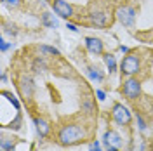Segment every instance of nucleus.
<instances>
[{
	"instance_id": "1",
	"label": "nucleus",
	"mask_w": 153,
	"mask_h": 151,
	"mask_svg": "<svg viewBox=\"0 0 153 151\" xmlns=\"http://www.w3.org/2000/svg\"><path fill=\"white\" fill-rule=\"evenodd\" d=\"M85 137V129L78 123H70V125H63L57 132V141L63 146H73L84 141Z\"/></svg>"
},
{
	"instance_id": "2",
	"label": "nucleus",
	"mask_w": 153,
	"mask_h": 151,
	"mask_svg": "<svg viewBox=\"0 0 153 151\" xmlns=\"http://www.w3.org/2000/svg\"><path fill=\"white\" fill-rule=\"evenodd\" d=\"M139 70H141V59H139L137 54H134V52H129L122 59V63H120V71L125 76L136 75V73H139Z\"/></svg>"
},
{
	"instance_id": "3",
	"label": "nucleus",
	"mask_w": 153,
	"mask_h": 151,
	"mask_svg": "<svg viewBox=\"0 0 153 151\" xmlns=\"http://www.w3.org/2000/svg\"><path fill=\"white\" fill-rule=\"evenodd\" d=\"M122 94H124V97H127L129 101L137 99V97L141 95V82H139L137 78L129 76L124 82V85H122Z\"/></svg>"
},
{
	"instance_id": "4",
	"label": "nucleus",
	"mask_w": 153,
	"mask_h": 151,
	"mask_svg": "<svg viewBox=\"0 0 153 151\" xmlns=\"http://www.w3.org/2000/svg\"><path fill=\"white\" fill-rule=\"evenodd\" d=\"M111 116H113V120L117 125H129L131 120H132V115L129 111V108L124 106V104L120 103H115L113 108H111Z\"/></svg>"
},
{
	"instance_id": "5",
	"label": "nucleus",
	"mask_w": 153,
	"mask_h": 151,
	"mask_svg": "<svg viewBox=\"0 0 153 151\" xmlns=\"http://www.w3.org/2000/svg\"><path fill=\"white\" fill-rule=\"evenodd\" d=\"M103 144L106 151H118L122 148V137L117 130H106L103 135Z\"/></svg>"
},
{
	"instance_id": "6",
	"label": "nucleus",
	"mask_w": 153,
	"mask_h": 151,
	"mask_svg": "<svg viewBox=\"0 0 153 151\" xmlns=\"http://www.w3.org/2000/svg\"><path fill=\"white\" fill-rule=\"evenodd\" d=\"M117 19L124 24V26H132L134 21H136V9L124 5V7H118L117 9Z\"/></svg>"
},
{
	"instance_id": "7",
	"label": "nucleus",
	"mask_w": 153,
	"mask_h": 151,
	"mask_svg": "<svg viewBox=\"0 0 153 151\" xmlns=\"http://www.w3.org/2000/svg\"><path fill=\"white\" fill-rule=\"evenodd\" d=\"M52 9L59 18H71L73 16V7L68 4L66 0H54L52 2Z\"/></svg>"
},
{
	"instance_id": "8",
	"label": "nucleus",
	"mask_w": 153,
	"mask_h": 151,
	"mask_svg": "<svg viewBox=\"0 0 153 151\" xmlns=\"http://www.w3.org/2000/svg\"><path fill=\"white\" fill-rule=\"evenodd\" d=\"M85 47H87V50H89L91 54H96V56L103 54V50H105L103 42H101L99 38H96V37H87L85 38Z\"/></svg>"
},
{
	"instance_id": "9",
	"label": "nucleus",
	"mask_w": 153,
	"mask_h": 151,
	"mask_svg": "<svg viewBox=\"0 0 153 151\" xmlns=\"http://www.w3.org/2000/svg\"><path fill=\"white\" fill-rule=\"evenodd\" d=\"M19 90H21L23 97H26V99H31V95H33V90H35L33 80H31L30 76H23V78H21V82H19Z\"/></svg>"
},
{
	"instance_id": "10",
	"label": "nucleus",
	"mask_w": 153,
	"mask_h": 151,
	"mask_svg": "<svg viewBox=\"0 0 153 151\" xmlns=\"http://www.w3.org/2000/svg\"><path fill=\"white\" fill-rule=\"evenodd\" d=\"M89 19H91V23L97 26V28H103L108 24V14H106L105 10H92L91 14H89Z\"/></svg>"
},
{
	"instance_id": "11",
	"label": "nucleus",
	"mask_w": 153,
	"mask_h": 151,
	"mask_svg": "<svg viewBox=\"0 0 153 151\" xmlns=\"http://www.w3.org/2000/svg\"><path fill=\"white\" fill-rule=\"evenodd\" d=\"M33 123H35V127H37V132L40 134V137L49 135V132H51V125H49V122H45L44 118H33Z\"/></svg>"
},
{
	"instance_id": "12",
	"label": "nucleus",
	"mask_w": 153,
	"mask_h": 151,
	"mask_svg": "<svg viewBox=\"0 0 153 151\" xmlns=\"http://www.w3.org/2000/svg\"><path fill=\"white\" fill-rule=\"evenodd\" d=\"M87 76H89L92 82H103V80H105V75H103L97 68H92V66L87 68Z\"/></svg>"
},
{
	"instance_id": "13",
	"label": "nucleus",
	"mask_w": 153,
	"mask_h": 151,
	"mask_svg": "<svg viewBox=\"0 0 153 151\" xmlns=\"http://www.w3.org/2000/svg\"><path fill=\"white\" fill-rule=\"evenodd\" d=\"M42 24L47 26V28H56L57 26V19L54 18V14L45 12V14H42Z\"/></svg>"
},
{
	"instance_id": "14",
	"label": "nucleus",
	"mask_w": 153,
	"mask_h": 151,
	"mask_svg": "<svg viewBox=\"0 0 153 151\" xmlns=\"http://www.w3.org/2000/svg\"><path fill=\"white\" fill-rule=\"evenodd\" d=\"M103 59H105V64H106V68H108V71H110V73H115V71H117V59H115L113 54H105Z\"/></svg>"
},
{
	"instance_id": "15",
	"label": "nucleus",
	"mask_w": 153,
	"mask_h": 151,
	"mask_svg": "<svg viewBox=\"0 0 153 151\" xmlns=\"http://www.w3.org/2000/svg\"><path fill=\"white\" fill-rule=\"evenodd\" d=\"M40 52L42 54H51V56H59V50L56 47H51V45H40Z\"/></svg>"
},
{
	"instance_id": "16",
	"label": "nucleus",
	"mask_w": 153,
	"mask_h": 151,
	"mask_svg": "<svg viewBox=\"0 0 153 151\" xmlns=\"http://www.w3.org/2000/svg\"><path fill=\"white\" fill-rule=\"evenodd\" d=\"M4 95H5V97L9 99L10 103H12V106H14V108H16V110L19 111V103H18V99H16V97H14L12 94H9V92H4Z\"/></svg>"
},
{
	"instance_id": "17",
	"label": "nucleus",
	"mask_w": 153,
	"mask_h": 151,
	"mask_svg": "<svg viewBox=\"0 0 153 151\" xmlns=\"http://www.w3.org/2000/svg\"><path fill=\"white\" fill-rule=\"evenodd\" d=\"M35 71H37V73H40V71H45V64H44V61H40V59H37V61H35Z\"/></svg>"
},
{
	"instance_id": "18",
	"label": "nucleus",
	"mask_w": 153,
	"mask_h": 151,
	"mask_svg": "<svg viewBox=\"0 0 153 151\" xmlns=\"http://www.w3.org/2000/svg\"><path fill=\"white\" fill-rule=\"evenodd\" d=\"M2 4L9 5V7H18L19 4H21V0H2Z\"/></svg>"
},
{
	"instance_id": "19",
	"label": "nucleus",
	"mask_w": 153,
	"mask_h": 151,
	"mask_svg": "<svg viewBox=\"0 0 153 151\" xmlns=\"http://www.w3.org/2000/svg\"><path fill=\"white\" fill-rule=\"evenodd\" d=\"M89 151H103V150H101V146H99L97 141H92L89 144Z\"/></svg>"
},
{
	"instance_id": "20",
	"label": "nucleus",
	"mask_w": 153,
	"mask_h": 151,
	"mask_svg": "<svg viewBox=\"0 0 153 151\" xmlns=\"http://www.w3.org/2000/svg\"><path fill=\"white\" fill-rule=\"evenodd\" d=\"M9 47H12V44H9V42H5L4 38H0V49H2V52H5Z\"/></svg>"
},
{
	"instance_id": "21",
	"label": "nucleus",
	"mask_w": 153,
	"mask_h": 151,
	"mask_svg": "<svg viewBox=\"0 0 153 151\" xmlns=\"http://www.w3.org/2000/svg\"><path fill=\"white\" fill-rule=\"evenodd\" d=\"M137 125H139V129H141V130H146V123H144V120H143V116H141V115H137Z\"/></svg>"
},
{
	"instance_id": "22",
	"label": "nucleus",
	"mask_w": 153,
	"mask_h": 151,
	"mask_svg": "<svg viewBox=\"0 0 153 151\" xmlns=\"http://www.w3.org/2000/svg\"><path fill=\"white\" fill-rule=\"evenodd\" d=\"M96 97H97V101H105L106 99L105 90H96Z\"/></svg>"
},
{
	"instance_id": "23",
	"label": "nucleus",
	"mask_w": 153,
	"mask_h": 151,
	"mask_svg": "<svg viewBox=\"0 0 153 151\" xmlns=\"http://www.w3.org/2000/svg\"><path fill=\"white\" fill-rule=\"evenodd\" d=\"M84 110H87V113H92V103L85 101V103H84Z\"/></svg>"
},
{
	"instance_id": "24",
	"label": "nucleus",
	"mask_w": 153,
	"mask_h": 151,
	"mask_svg": "<svg viewBox=\"0 0 153 151\" xmlns=\"http://www.w3.org/2000/svg\"><path fill=\"white\" fill-rule=\"evenodd\" d=\"M66 28L70 30V31H75V33L78 31V28H76V26L73 24V23H66Z\"/></svg>"
},
{
	"instance_id": "25",
	"label": "nucleus",
	"mask_w": 153,
	"mask_h": 151,
	"mask_svg": "<svg viewBox=\"0 0 153 151\" xmlns=\"http://www.w3.org/2000/svg\"><path fill=\"white\" fill-rule=\"evenodd\" d=\"M120 50H122V52H129V47H125V45H120Z\"/></svg>"
},
{
	"instance_id": "26",
	"label": "nucleus",
	"mask_w": 153,
	"mask_h": 151,
	"mask_svg": "<svg viewBox=\"0 0 153 151\" xmlns=\"http://www.w3.org/2000/svg\"><path fill=\"white\" fill-rule=\"evenodd\" d=\"M2 151H4V150H2Z\"/></svg>"
}]
</instances>
